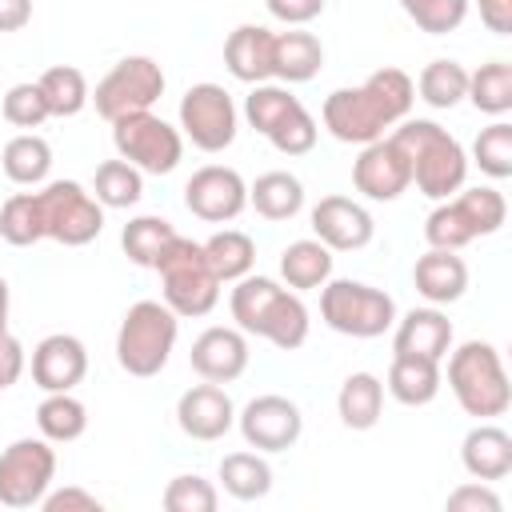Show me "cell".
Returning <instances> with one entry per match:
<instances>
[{
    "label": "cell",
    "mask_w": 512,
    "mask_h": 512,
    "mask_svg": "<svg viewBox=\"0 0 512 512\" xmlns=\"http://www.w3.org/2000/svg\"><path fill=\"white\" fill-rule=\"evenodd\" d=\"M416 100V84L400 68H376L356 88H336L324 100V128L344 144H372L384 128L408 120Z\"/></svg>",
    "instance_id": "cell-1"
},
{
    "label": "cell",
    "mask_w": 512,
    "mask_h": 512,
    "mask_svg": "<svg viewBox=\"0 0 512 512\" xmlns=\"http://www.w3.org/2000/svg\"><path fill=\"white\" fill-rule=\"evenodd\" d=\"M232 320L240 332L260 336L276 344L280 352H292L308 340V308L296 292L280 288L268 276H240L232 288Z\"/></svg>",
    "instance_id": "cell-2"
},
{
    "label": "cell",
    "mask_w": 512,
    "mask_h": 512,
    "mask_svg": "<svg viewBox=\"0 0 512 512\" xmlns=\"http://www.w3.org/2000/svg\"><path fill=\"white\" fill-rule=\"evenodd\" d=\"M392 140H396L400 152L408 156L412 184H416L428 200H448L452 192L464 188L468 156H464L460 140L448 136L436 120H400V128L392 132Z\"/></svg>",
    "instance_id": "cell-3"
},
{
    "label": "cell",
    "mask_w": 512,
    "mask_h": 512,
    "mask_svg": "<svg viewBox=\"0 0 512 512\" xmlns=\"http://www.w3.org/2000/svg\"><path fill=\"white\" fill-rule=\"evenodd\" d=\"M448 388H452L456 404L476 420L504 416L512 404V384H508L504 360L488 340H464L448 356Z\"/></svg>",
    "instance_id": "cell-4"
},
{
    "label": "cell",
    "mask_w": 512,
    "mask_h": 512,
    "mask_svg": "<svg viewBox=\"0 0 512 512\" xmlns=\"http://www.w3.org/2000/svg\"><path fill=\"white\" fill-rule=\"evenodd\" d=\"M176 336H180V316L164 300H136L120 320L116 360L128 376L148 380L168 364Z\"/></svg>",
    "instance_id": "cell-5"
},
{
    "label": "cell",
    "mask_w": 512,
    "mask_h": 512,
    "mask_svg": "<svg viewBox=\"0 0 512 512\" xmlns=\"http://www.w3.org/2000/svg\"><path fill=\"white\" fill-rule=\"evenodd\" d=\"M508 220V204L496 188H460L448 200H440L428 220H424V240L428 248H448L460 252L464 244H472L476 236H492L500 232Z\"/></svg>",
    "instance_id": "cell-6"
},
{
    "label": "cell",
    "mask_w": 512,
    "mask_h": 512,
    "mask_svg": "<svg viewBox=\"0 0 512 512\" xmlns=\"http://www.w3.org/2000/svg\"><path fill=\"white\" fill-rule=\"evenodd\" d=\"M156 272H160L164 304L176 316H208L216 308L220 276L212 272V264L204 256V244H196L188 236H176V244L160 256Z\"/></svg>",
    "instance_id": "cell-7"
},
{
    "label": "cell",
    "mask_w": 512,
    "mask_h": 512,
    "mask_svg": "<svg viewBox=\"0 0 512 512\" xmlns=\"http://www.w3.org/2000/svg\"><path fill=\"white\" fill-rule=\"evenodd\" d=\"M320 316L340 336L372 340L396 324V300L384 288H372L364 280H324L320 284Z\"/></svg>",
    "instance_id": "cell-8"
},
{
    "label": "cell",
    "mask_w": 512,
    "mask_h": 512,
    "mask_svg": "<svg viewBox=\"0 0 512 512\" xmlns=\"http://www.w3.org/2000/svg\"><path fill=\"white\" fill-rule=\"evenodd\" d=\"M244 116L284 156H304L316 148V132H320L316 120L280 84H252V92L244 96Z\"/></svg>",
    "instance_id": "cell-9"
},
{
    "label": "cell",
    "mask_w": 512,
    "mask_h": 512,
    "mask_svg": "<svg viewBox=\"0 0 512 512\" xmlns=\"http://www.w3.org/2000/svg\"><path fill=\"white\" fill-rule=\"evenodd\" d=\"M44 236L64 248H84L104 228V204L76 180H52L36 192Z\"/></svg>",
    "instance_id": "cell-10"
},
{
    "label": "cell",
    "mask_w": 512,
    "mask_h": 512,
    "mask_svg": "<svg viewBox=\"0 0 512 512\" xmlns=\"http://www.w3.org/2000/svg\"><path fill=\"white\" fill-rule=\"evenodd\" d=\"M112 144H116L120 160H128L132 168L152 172V176H168L180 164V156H184L180 128L160 120L152 108L148 112H128V116L112 120Z\"/></svg>",
    "instance_id": "cell-11"
},
{
    "label": "cell",
    "mask_w": 512,
    "mask_h": 512,
    "mask_svg": "<svg viewBox=\"0 0 512 512\" xmlns=\"http://www.w3.org/2000/svg\"><path fill=\"white\" fill-rule=\"evenodd\" d=\"M164 96V68L152 56H124L108 68V76L96 84L88 100H96V112L112 124L128 112H148Z\"/></svg>",
    "instance_id": "cell-12"
},
{
    "label": "cell",
    "mask_w": 512,
    "mask_h": 512,
    "mask_svg": "<svg viewBox=\"0 0 512 512\" xmlns=\"http://www.w3.org/2000/svg\"><path fill=\"white\" fill-rule=\"evenodd\" d=\"M56 476V452L52 440H12L0 452V504L4 508H32L44 500V492L52 488Z\"/></svg>",
    "instance_id": "cell-13"
},
{
    "label": "cell",
    "mask_w": 512,
    "mask_h": 512,
    "mask_svg": "<svg viewBox=\"0 0 512 512\" xmlns=\"http://www.w3.org/2000/svg\"><path fill=\"white\" fill-rule=\"evenodd\" d=\"M180 128L200 152H224L236 140V104H232V96L212 80L192 84L180 96Z\"/></svg>",
    "instance_id": "cell-14"
},
{
    "label": "cell",
    "mask_w": 512,
    "mask_h": 512,
    "mask_svg": "<svg viewBox=\"0 0 512 512\" xmlns=\"http://www.w3.org/2000/svg\"><path fill=\"white\" fill-rule=\"evenodd\" d=\"M236 424H240L244 444L256 448V452H288L304 432L300 408L288 396H276V392L248 400L244 412L236 416Z\"/></svg>",
    "instance_id": "cell-15"
},
{
    "label": "cell",
    "mask_w": 512,
    "mask_h": 512,
    "mask_svg": "<svg viewBox=\"0 0 512 512\" xmlns=\"http://www.w3.org/2000/svg\"><path fill=\"white\" fill-rule=\"evenodd\" d=\"M184 204L192 216L208 220V224H224V220H236L244 208H248V184L236 168H224V164H204L188 176L184 184Z\"/></svg>",
    "instance_id": "cell-16"
},
{
    "label": "cell",
    "mask_w": 512,
    "mask_h": 512,
    "mask_svg": "<svg viewBox=\"0 0 512 512\" xmlns=\"http://www.w3.org/2000/svg\"><path fill=\"white\" fill-rule=\"evenodd\" d=\"M352 184L368 200H396L400 192L412 188L408 156L400 152V144L392 136H380V140H372V144L360 148V156L352 164Z\"/></svg>",
    "instance_id": "cell-17"
},
{
    "label": "cell",
    "mask_w": 512,
    "mask_h": 512,
    "mask_svg": "<svg viewBox=\"0 0 512 512\" xmlns=\"http://www.w3.org/2000/svg\"><path fill=\"white\" fill-rule=\"evenodd\" d=\"M312 232L332 252H356L376 236V224L364 204H356L348 196H324L312 208Z\"/></svg>",
    "instance_id": "cell-18"
},
{
    "label": "cell",
    "mask_w": 512,
    "mask_h": 512,
    "mask_svg": "<svg viewBox=\"0 0 512 512\" xmlns=\"http://www.w3.org/2000/svg\"><path fill=\"white\" fill-rule=\"evenodd\" d=\"M248 336L240 328H204L196 340H192V372L200 380H212V384H228L236 376H244L248 368Z\"/></svg>",
    "instance_id": "cell-19"
},
{
    "label": "cell",
    "mask_w": 512,
    "mask_h": 512,
    "mask_svg": "<svg viewBox=\"0 0 512 512\" xmlns=\"http://www.w3.org/2000/svg\"><path fill=\"white\" fill-rule=\"evenodd\" d=\"M88 372V348L68 336L52 332L32 348V384L44 392H72Z\"/></svg>",
    "instance_id": "cell-20"
},
{
    "label": "cell",
    "mask_w": 512,
    "mask_h": 512,
    "mask_svg": "<svg viewBox=\"0 0 512 512\" xmlns=\"http://www.w3.org/2000/svg\"><path fill=\"white\" fill-rule=\"evenodd\" d=\"M176 424L192 440H220L236 424V404L220 384L204 380L176 400Z\"/></svg>",
    "instance_id": "cell-21"
},
{
    "label": "cell",
    "mask_w": 512,
    "mask_h": 512,
    "mask_svg": "<svg viewBox=\"0 0 512 512\" xmlns=\"http://www.w3.org/2000/svg\"><path fill=\"white\" fill-rule=\"evenodd\" d=\"M272 52L276 32L264 24H240L224 40V68L244 84H268L272 80Z\"/></svg>",
    "instance_id": "cell-22"
},
{
    "label": "cell",
    "mask_w": 512,
    "mask_h": 512,
    "mask_svg": "<svg viewBox=\"0 0 512 512\" xmlns=\"http://www.w3.org/2000/svg\"><path fill=\"white\" fill-rule=\"evenodd\" d=\"M448 348H452V320L436 304L432 308H412V312H404V320H396L392 352L444 360Z\"/></svg>",
    "instance_id": "cell-23"
},
{
    "label": "cell",
    "mask_w": 512,
    "mask_h": 512,
    "mask_svg": "<svg viewBox=\"0 0 512 512\" xmlns=\"http://www.w3.org/2000/svg\"><path fill=\"white\" fill-rule=\"evenodd\" d=\"M412 284L428 304H452L468 288V264L448 248H428L412 264Z\"/></svg>",
    "instance_id": "cell-24"
},
{
    "label": "cell",
    "mask_w": 512,
    "mask_h": 512,
    "mask_svg": "<svg viewBox=\"0 0 512 512\" xmlns=\"http://www.w3.org/2000/svg\"><path fill=\"white\" fill-rule=\"evenodd\" d=\"M460 464L476 480H504L512 472V436L500 424H476L460 444Z\"/></svg>",
    "instance_id": "cell-25"
},
{
    "label": "cell",
    "mask_w": 512,
    "mask_h": 512,
    "mask_svg": "<svg viewBox=\"0 0 512 512\" xmlns=\"http://www.w3.org/2000/svg\"><path fill=\"white\" fill-rule=\"evenodd\" d=\"M384 388H388L400 404H408V408L432 404L436 392H440V360L396 352L392 364H388V384H384Z\"/></svg>",
    "instance_id": "cell-26"
},
{
    "label": "cell",
    "mask_w": 512,
    "mask_h": 512,
    "mask_svg": "<svg viewBox=\"0 0 512 512\" xmlns=\"http://www.w3.org/2000/svg\"><path fill=\"white\" fill-rule=\"evenodd\" d=\"M336 412H340V420H344L352 432L376 428V420H380V412H384V380L372 376V372H352V376L340 384Z\"/></svg>",
    "instance_id": "cell-27"
},
{
    "label": "cell",
    "mask_w": 512,
    "mask_h": 512,
    "mask_svg": "<svg viewBox=\"0 0 512 512\" xmlns=\"http://www.w3.org/2000/svg\"><path fill=\"white\" fill-rule=\"evenodd\" d=\"M324 64V44L312 32H276V52H272V76L284 84H304L320 72Z\"/></svg>",
    "instance_id": "cell-28"
},
{
    "label": "cell",
    "mask_w": 512,
    "mask_h": 512,
    "mask_svg": "<svg viewBox=\"0 0 512 512\" xmlns=\"http://www.w3.org/2000/svg\"><path fill=\"white\" fill-rule=\"evenodd\" d=\"M280 276H284V284L296 288V292L320 288V284L332 276V248L320 244L316 236H312V240H292V244L280 252Z\"/></svg>",
    "instance_id": "cell-29"
},
{
    "label": "cell",
    "mask_w": 512,
    "mask_h": 512,
    "mask_svg": "<svg viewBox=\"0 0 512 512\" xmlns=\"http://www.w3.org/2000/svg\"><path fill=\"white\" fill-rule=\"evenodd\" d=\"M248 204L264 216V220H292L304 208V184L292 172H264L256 176V184L248 188Z\"/></svg>",
    "instance_id": "cell-30"
},
{
    "label": "cell",
    "mask_w": 512,
    "mask_h": 512,
    "mask_svg": "<svg viewBox=\"0 0 512 512\" xmlns=\"http://www.w3.org/2000/svg\"><path fill=\"white\" fill-rule=\"evenodd\" d=\"M176 236H180V232H176L164 216H136V220L124 224V232H120V248H124V256H128L132 264H140V268H156L160 256L176 244Z\"/></svg>",
    "instance_id": "cell-31"
},
{
    "label": "cell",
    "mask_w": 512,
    "mask_h": 512,
    "mask_svg": "<svg viewBox=\"0 0 512 512\" xmlns=\"http://www.w3.org/2000/svg\"><path fill=\"white\" fill-rule=\"evenodd\" d=\"M0 168H4V176H8L12 184L32 188V184H40V180L48 176V168H52V148H48L44 136L20 132V136H12V140L4 144Z\"/></svg>",
    "instance_id": "cell-32"
},
{
    "label": "cell",
    "mask_w": 512,
    "mask_h": 512,
    "mask_svg": "<svg viewBox=\"0 0 512 512\" xmlns=\"http://www.w3.org/2000/svg\"><path fill=\"white\" fill-rule=\"evenodd\" d=\"M36 428L52 444H72L88 428V408L72 392H48L36 408Z\"/></svg>",
    "instance_id": "cell-33"
},
{
    "label": "cell",
    "mask_w": 512,
    "mask_h": 512,
    "mask_svg": "<svg viewBox=\"0 0 512 512\" xmlns=\"http://www.w3.org/2000/svg\"><path fill=\"white\" fill-rule=\"evenodd\" d=\"M220 484L236 500H264L272 492V468L256 452H228L220 460Z\"/></svg>",
    "instance_id": "cell-34"
},
{
    "label": "cell",
    "mask_w": 512,
    "mask_h": 512,
    "mask_svg": "<svg viewBox=\"0 0 512 512\" xmlns=\"http://www.w3.org/2000/svg\"><path fill=\"white\" fill-rule=\"evenodd\" d=\"M204 256H208L212 272H216L220 284H224V280H240V276L252 272V264H256V244H252L248 232L224 228V232H216V236L204 240Z\"/></svg>",
    "instance_id": "cell-35"
},
{
    "label": "cell",
    "mask_w": 512,
    "mask_h": 512,
    "mask_svg": "<svg viewBox=\"0 0 512 512\" xmlns=\"http://www.w3.org/2000/svg\"><path fill=\"white\" fill-rule=\"evenodd\" d=\"M468 100L488 116H504L512 108V64L488 60L476 72H468Z\"/></svg>",
    "instance_id": "cell-36"
},
{
    "label": "cell",
    "mask_w": 512,
    "mask_h": 512,
    "mask_svg": "<svg viewBox=\"0 0 512 512\" xmlns=\"http://www.w3.org/2000/svg\"><path fill=\"white\" fill-rule=\"evenodd\" d=\"M36 84H40V92H44L52 116H76V112L88 104V96H92L84 72L72 68V64H52V68H44Z\"/></svg>",
    "instance_id": "cell-37"
},
{
    "label": "cell",
    "mask_w": 512,
    "mask_h": 512,
    "mask_svg": "<svg viewBox=\"0 0 512 512\" xmlns=\"http://www.w3.org/2000/svg\"><path fill=\"white\" fill-rule=\"evenodd\" d=\"M92 196L104 208H132L144 196V172L128 160H104L92 176Z\"/></svg>",
    "instance_id": "cell-38"
},
{
    "label": "cell",
    "mask_w": 512,
    "mask_h": 512,
    "mask_svg": "<svg viewBox=\"0 0 512 512\" xmlns=\"http://www.w3.org/2000/svg\"><path fill=\"white\" fill-rule=\"evenodd\" d=\"M416 92L428 108H456L468 96V72L456 60H432V64H424Z\"/></svg>",
    "instance_id": "cell-39"
},
{
    "label": "cell",
    "mask_w": 512,
    "mask_h": 512,
    "mask_svg": "<svg viewBox=\"0 0 512 512\" xmlns=\"http://www.w3.org/2000/svg\"><path fill=\"white\" fill-rule=\"evenodd\" d=\"M0 236L8 244H16V248H28V244L44 240L36 192H16V196L4 200V208H0Z\"/></svg>",
    "instance_id": "cell-40"
},
{
    "label": "cell",
    "mask_w": 512,
    "mask_h": 512,
    "mask_svg": "<svg viewBox=\"0 0 512 512\" xmlns=\"http://www.w3.org/2000/svg\"><path fill=\"white\" fill-rule=\"evenodd\" d=\"M472 156H476V164H480L484 176H492V180L512 176V124L508 120H496V124L480 128V136L472 144Z\"/></svg>",
    "instance_id": "cell-41"
},
{
    "label": "cell",
    "mask_w": 512,
    "mask_h": 512,
    "mask_svg": "<svg viewBox=\"0 0 512 512\" xmlns=\"http://www.w3.org/2000/svg\"><path fill=\"white\" fill-rule=\"evenodd\" d=\"M400 8L420 32H432V36L456 32L468 16V0H400Z\"/></svg>",
    "instance_id": "cell-42"
},
{
    "label": "cell",
    "mask_w": 512,
    "mask_h": 512,
    "mask_svg": "<svg viewBox=\"0 0 512 512\" xmlns=\"http://www.w3.org/2000/svg\"><path fill=\"white\" fill-rule=\"evenodd\" d=\"M0 112H4V120H8L12 128H40V124L52 116V112H48V100H44V92H40L36 80L12 84V88L4 92Z\"/></svg>",
    "instance_id": "cell-43"
},
{
    "label": "cell",
    "mask_w": 512,
    "mask_h": 512,
    "mask_svg": "<svg viewBox=\"0 0 512 512\" xmlns=\"http://www.w3.org/2000/svg\"><path fill=\"white\" fill-rule=\"evenodd\" d=\"M160 500L168 512H216V504H220L212 480H204V476H172Z\"/></svg>",
    "instance_id": "cell-44"
},
{
    "label": "cell",
    "mask_w": 512,
    "mask_h": 512,
    "mask_svg": "<svg viewBox=\"0 0 512 512\" xmlns=\"http://www.w3.org/2000/svg\"><path fill=\"white\" fill-rule=\"evenodd\" d=\"M448 512H500V496L488 488V480H476V484H460L456 492H448Z\"/></svg>",
    "instance_id": "cell-45"
},
{
    "label": "cell",
    "mask_w": 512,
    "mask_h": 512,
    "mask_svg": "<svg viewBox=\"0 0 512 512\" xmlns=\"http://www.w3.org/2000/svg\"><path fill=\"white\" fill-rule=\"evenodd\" d=\"M44 512H100V500L84 488H60V492H44Z\"/></svg>",
    "instance_id": "cell-46"
},
{
    "label": "cell",
    "mask_w": 512,
    "mask_h": 512,
    "mask_svg": "<svg viewBox=\"0 0 512 512\" xmlns=\"http://www.w3.org/2000/svg\"><path fill=\"white\" fill-rule=\"evenodd\" d=\"M268 4V12L280 20V24H308V20H316L320 12H324V0H264Z\"/></svg>",
    "instance_id": "cell-47"
},
{
    "label": "cell",
    "mask_w": 512,
    "mask_h": 512,
    "mask_svg": "<svg viewBox=\"0 0 512 512\" xmlns=\"http://www.w3.org/2000/svg\"><path fill=\"white\" fill-rule=\"evenodd\" d=\"M24 376V344L12 332H0V392Z\"/></svg>",
    "instance_id": "cell-48"
},
{
    "label": "cell",
    "mask_w": 512,
    "mask_h": 512,
    "mask_svg": "<svg viewBox=\"0 0 512 512\" xmlns=\"http://www.w3.org/2000/svg\"><path fill=\"white\" fill-rule=\"evenodd\" d=\"M480 4V20L488 32L508 36L512 32V0H476Z\"/></svg>",
    "instance_id": "cell-49"
},
{
    "label": "cell",
    "mask_w": 512,
    "mask_h": 512,
    "mask_svg": "<svg viewBox=\"0 0 512 512\" xmlns=\"http://www.w3.org/2000/svg\"><path fill=\"white\" fill-rule=\"evenodd\" d=\"M32 20V0H0V32H20Z\"/></svg>",
    "instance_id": "cell-50"
},
{
    "label": "cell",
    "mask_w": 512,
    "mask_h": 512,
    "mask_svg": "<svg viewBox=\"0 0 512 512\" xmlns=\"http://www.w3.org/2000/svg\"><path fill=\"white\" fill-rule=\"evenodd\" d=\"M8 304H12V292H8V280L0 276V332H8Z\"/></svg>",
    "instance_id": "cell-51"
}]
</instances>
